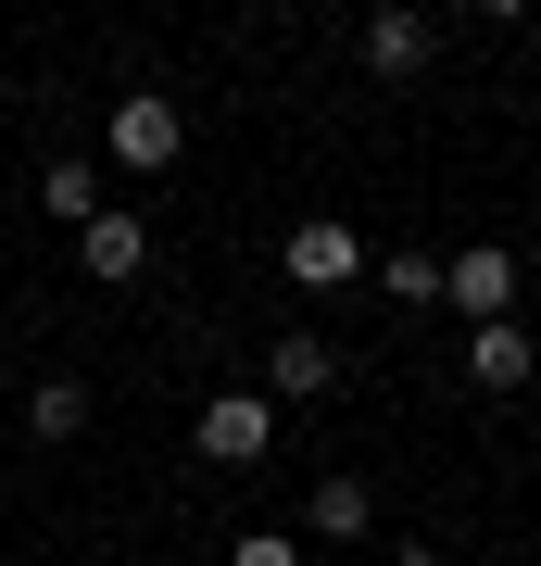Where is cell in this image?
<instances>
[{
  "label": "cell",
  "instance_id": "obj_5",
  "mask_svg": "<svg viewBox=\"0 0 541 566\" xmlns=\"http://www.w3.org/2000/svg\"><path fill=\"white\" fill-rule=\"evenodd\" d=\"M441 63V13H416V0H391V13H365V76H428Z\"/></svg>",
  "mask_w": 541,
  "mask_h": 566
},
{
  "label": "cell",
  "instance_id": "obj_11",
  "mask_svg": "<svg viewBox=\"0 0 541 566\" xmlns=\"http://www.w3.org/2000/svg\"><path fill=\"white\" fill-rule=\"evenodd\" d=\"M76 428H89V390L76 378H39V390H25V441H39V453H63Z\"/></svg>",
  "mask_w": 541,
  "mask_h": 566
},
{
  "label": "cell",
  "instance_id": "obj_4",
  "mask_svg": "<svg viewBox=\"0 0 541 566\" xmlns=\"http://www.w3.org/2000/svg\"><path fill=\"white\" fill-rule=\"evenodd\" d=\"M278 264H290V290H353L365 277V240H353V214H302L278 240Z\"/></svg>",
  "mask_w": 541,
  "mask_h": 566
},
{
  "label": "cell",
  "instance_id": "obj_3",
  "mask_svg": "<svg viewBox=\"0 0 541 566\" xmlns=\"http://www.w3.org/2000/svg\"><path fill=\"white\" fill-rule=\"evenodd\" d=\"M264 441H278V403H264V390H215V403L189 416L201 465H264Z\"/></svg>",
  "mask_w": 541,
  "mask_h": 566
},
{
  "label": "cell",
  "instance_id": "obj_12",
  "mask_svg": "<svg viewBox=\"0 0 541 566\" xmlns=\"http://www.w3.org/2000/svg\"><path fill=\"white\" fill-rule=\"evenodd\" d=\"M378 290H391V303H441V264H428V252H391Z\"/></svg>",
  "mask_w": 541,
  "mask_h": 566
},
{
  "label": "cell",
  "instance_id": "obj_8",
  "mask_svg": "<svg viewBox=\"0 0 541 566\" xmlns=\"http://www.w3.org/2000/svg\"><path fill=\"white\" fill-rule=\"evenodd\" d=\"M39 214H51V227H76V240H89L101 214H114V202H101V164H89V151H63V164H39Z\"/></svg>",
  "mask_w": 541,
  "mask_h": 566
},
{
  "label": "cell",
  "instance_id": "obj_14",
  "mask_svg": "<svg viewBox=\"0 0 541 566\" xmlns=\"http://www.w3.org/2000/svg\"><path fill=\"white\" fill-rule=\"evenodd\" d=\"M391 566H441V554H428V542H391Z\"/></svg>",
  "mask_w": 541,
  "mask_h": 566
},
{
  "label": "cell",
  "instance_id": "obj_9",
  "mask_svg": "<svg viewBox=\"0 0 541 566\" xmlns=\"http://www.w3.org/2000/svg\"><path fill=\"white\" fill-rule=\"evenodd\" d=\"M264 390H278V403H315V390H341V353H327L315 327H290V340L264 353Z\"/></svg>",
  "mask_w": 541,
  "mask_h": 566
},
{
  "label": "cell",
  "instance_id": "obj_1",
  "mask_svg": "<svg viewBox=\"0 0 541 566\" xmlns=\"http://www.w3.org/2000/svg\"><path fill=\"white\" fill-rule=\"evenodd\" d=\"M441 303H454L466 327H517V315H529V264L503 252V240H466V252L441 264Z\"/></svg>",
  "mask_w": 541,
  "mask_h": 566
},
{
  "label": "cell",
  "instance_id": "obj_15",
  "mask_svg": "<svg viewBox=\"0 0 541 566\" xmlns=\"http://www.w3.org/2000/svg\"><path fill=\"white\" fill-rule=\"evenodd\" d=\"M529 315H541V303H529Z\"/></svg>",
  "mask_w": 541,
  "mask_h": 566
},
{
  "label": "cell",
  "instance_id": "obj_6",
  "mask_svg": "<svg viewBox=\"0 0 541 566\" xmlns=\"http://www.w3.org/2000/svg\"><path fill=\"white\" fill-rule=\"evenodd\" d=\"M302 528H315V542H365V528H378V491H365L353 465H327V479L302 491Z\"/></svg>",
  "mask_w": 541,
  "mask_h": 566
},
{
  "label": "cell",
  "instance_id": "obj_13",
  "mask_svg": "<svg viewBox=\"0 0 541 566\" xmlns=\"http://www.w3.org/2000/svg\"><path fill=\"white\" fill-rule=\"evenodd\" d=\"M227 566H302V542H290V528H240V554H227Z\"/></svg>",
  "mask_w": 541,
  "mask_h": 566
},
{
  "label": "cell",
  "instance_id": "obj_2",
  "mask_svg": "<svg viewBox=\"0 0 541 566\" xmlns=\"http://www.w3.org/2000/svg\"><path fill=\"white\" fill-rule=\"evenodd\" d=\"M101 151H114V164H126V177H164V164H177V151H189V114H177V102H164V88H126V102H114V114H101Z\"/></svg>",
  "mask_w": 541,
  "mask_h": 566
},
{
  "label": "cell",
  "instance_id": "obj_10",
  "mask_svg": "<svg viewBox=\"0 0 541 566\" xmlns=\"http://www.w3.org/2000/svg\"><path fill=\"white\" fill-rule=\"evenodd\" d=\"M76 264H89V277H101V290H126V277H139V264H152V227H139V214H126V202H114V214H101V227H89V240H76Z\"/></svg>",
  "mask_w": 541,
  "mask_h": 566
},
{
  "label": "cell",
  "instance_id": "obj_7",
  "mask_svg": "<svg viewBox=\"0 0 541 566\" xmlns=\"http://www.w3.org/2000/svg\"><path fill=\"white\" fill-rule=\"evenodd\" d=\"M466 378L479 390H529L541 378V327H466Z\"/></svg>",
  "mask_w": 541,
  "mask_h": 566
}]
</instances>
